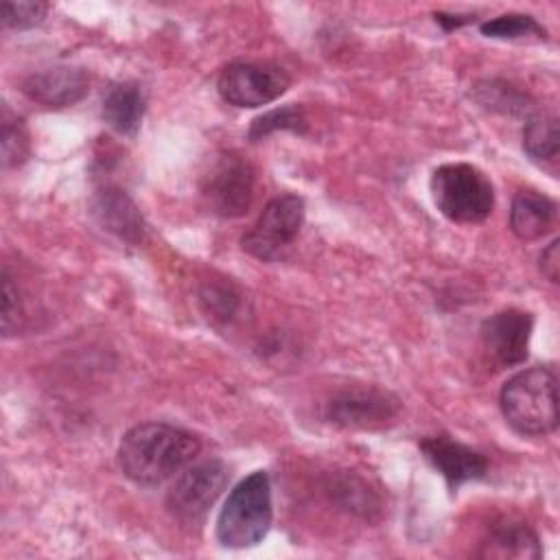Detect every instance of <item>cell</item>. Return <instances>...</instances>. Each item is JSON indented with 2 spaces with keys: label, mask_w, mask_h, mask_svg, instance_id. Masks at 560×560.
<instances>
[{
  "label": "cell",
  "mask_w": 560,
  "mask_h": 560,
  "mask_svg": "<svg viewBox=\"0 0 560 560\" xmlns=\"http://www.w3.org/2000/svg\"><path fill=\"white\" fill-rule=\"evenodd\" d=\"M144 92L138 83H116L103 98V118L120 136H133L144 116Z\"/></svg>",
  "instance_id": "2e32d148"
},
{
  "label": "cell",
  "mask_w": 560,
  "mask_h": 560,
  "mask_svg": "<svg viewBox=\"0 0 560 560\" xmlns=\"http://www.w3.org/2000/svg\"><path fill=\"white\" fill-rule=\"evenodd\" d=\"M48 11V4L46 2H31V0H24V2H2L0 7V18H2V26L7 28H31V26H37L44 15Z\"/></svg>",
  "instance_id": "603a6c76"
},
{
  "label": "cell",
  "mask_w": 560,
  "mask_h": 560,
  "mask_svg": "<svg viewBox=\"0 0 560 560\" xmlns=\"http://www.w3.org/2000/svg\"><path fill=\"white\" fill-rule=\"evenodd\" d=\"M330 494L332 499L343 505L346 510L363 516V518H372L374 512H378V499L376 494L354 475H339L330 481Z\"/></svg>",
  "instance_id": "ac0fdd59"
},
{
  "label": "cell",
  "mask_w": 560,
  "mask_h": 560,
  "mask_svg": "<svg viewBox=\"0 0 560 560\" xmlns=\"http://www.w3.org/2000/svg\"><path fill=\"white\" fill-rule=\"evenodd\" d=\"M201 442L190 431L166 422L129 429L118 446V466L138 486H160L192 464Z\"/></svg>",
  "instance_id": "6da1fadb"
},
{
  "label": "cell",
  "mask_w": 560,
  "mask_h": 560,
  "mask_svg": "<svg viewBox=\"0 0 560 560\" xmlns=\"http://www.w3.org/2000/svg\"><path fill=\"white\" fill-rule=\"evenodd\" d=\"M540 545L538 536L529 529V525L521 521H501L494 523L486 538L481 540V547L477 556L481 558H525L536 560L540 558Z\"/></svg>",
  "instance_id": "5bb4252c"
},
{
  "label": "cell",
  "mask_w": 560,
  "mask_h": 560,
  "mask_svg": "<svg viewBox=\"0 0 560 560\" xmlns=\"http://www.w3.org/2000/svg\"><path fill=\"white\" fill-rule=\"evenodd\" d=\"M420 448L451 490H457L466 481L481 479L488 472V459L483 453L448 435H429L420 442Z\"/></svg>",
  "instance_id": "8fae6325"
},
{
  "label": "cell",
  "mask_w": 560,
  "mask_h": 560,
  "mask_svg": "<svg viewBox=\"0 0 560 560\" xmlns=\"http://www.w3.org/2000/svg\"><path fill=\"white\" fill-rule=\"evenodd\" d=\"M306 116L300 107L287 105L258 116L249 127V140H260L273 131H304Z\"/></svg>",
  "instance_id": "44dd1931"
},
{
  "label": "cell",
  "mask_w": 560,
  "mask_h": 560,
  "mask_svg": "<svg viewBox=\"0 0 560 560\" xmlns=\"http://www.w3.org/2000/svg\"><path fill=\"white\" fill-rule=\"evenodd\" d=\"M20 317H22V306L18 298V289L13 287V278L9 271H2V330L4 335H11L13 330L20 328Z\"/></svg>",
  "instance_id": "cb8c5ba5"
},
{
  "label": "cell",
  "mask_w": 560,
  "mask_h": 560,
  "mask_svg": "<svg viewBox=\"0 0 560 560\" xmlns=\"http://www.w3.org/2000/svg\"><path fill=\"white\" fill-rule=\"evenodd\" d=\"M560 243L551 241L547 249H542L540 254V271L549 282H558V273H560Z\"/></svg>",
  "instance_id": "484cf974"
},
{
  "label": "cell",
  "mask_w": 560,
  "mask_h": 560,
  "mask_svg": "<svg viewBox=\"0 0 560 560\" xmlns=\"http://www.w3.org/2000/svg\"><path fill=\"white\" fill-rule=\"evenodd\" d=\"M505 422L521 435H547L558 427V381L553 370L534 365L505 381L499 394Z\"/></svg>",
  "instance_id": "7a4b0ae2"
},
{
  "label": "cell",
  "mask_w": 560,
  "mask_h": 560,
  "mask_svg": "<svg viewBox=\"0 0 560 560\" xmlns=\"http://www.w3.org/2000/svg\"><path fill=\"white\" fill-rule=\"evenodd\" d=\"M431 197L435 208L453 223H481L494 206V188L488 175L468 164H442L431 175Z\"/></svg>",
  "instance_id": "277c9868"
},
{
  "label": "cell",
  "mask_w": 560,
  "mask_h": 560,
  "mask_svg": "<svg viewBox=\"0 0 560 560\" xmlns=\"http://www.w3.org/2000/svg\"><path fill=\"white\" fill-rule=\"evenodd\" d=\"M481 33L494 39H525L532 35L545 39L547 35V31L532 15L525 13H505L494 20H488L481 24Z\"/></svg>",
  "instance_id": "d6986e66"
},
{
  "label": "cell",
  "mask_w": 560,
  "mask_h": 560,
  "mask_svg": "<svg viewBox=\"0 0 560 560\" xmlns=\"http://www.w3.org/2000/svg\"><path fill=\"white\" fill-rule=\"evenodd\" d=\"M90 90V79L81 68L55 66L24 79L22 92L46 107H68L79 103Z\"/></svg>",
  "instance_id": "7c38bea8"
},
{
  "label": "cell",
  "mask_w": 560,
  "mask_h": 560,
  "mask_svg": "<svg viewBox=\"0 0 560 560\" xmlns=\"http://www.w3.org/2000/svg\"><path fill=\"white\" fill-rule=\"evenodd\" d=\"M271 518L269 477L265 470H254L230 490L217 518V540L228 549L254 547L267 536Z\"/></svg>",
  "instance_id": "3957f363"
},
{
  "label": "cell",
  "mask_w": 560,
  "mask_h": 560,
  "mask_svg": "<svg viewBox=\"0 0 560 560\" xmlns=\"http://www.w3.org/2000/svg\"><path fill=\"white\" fill-rule=\"evenodd\" d=\"M304 221V201L298 195L273 197L256 219V223L243 234L241 247L258 258L271 260L287 245H291Z\"/></svg>",
  "instance_id": "8992f818"
},
{
  "label": "cell",
  "mask_w": 560,
  "mask_h": 560,
  "mask_svg": "<svg viewBox=\"0 0 560 560\" xmlns=\"http://www.w3.org/2000/svg\"><path fill=\"white\" fill-rule=\"evenodd\" d=\"M201 195L212 212L221 217H241L254 199V168L238 155L217 158L201 182Z\"/></svg>",
  "instance_id": "ba28073f"
},
{
  "label": "cell",
  "mask_w": 560,
  "mask_h": 560,
  "mask_svg": "<svg viewBox=\"0 0 560 560\" xmlns=\"http://www.w3.org/2000/svg\"><path fill=\"white\" fill-rule=\"evenodd\" d=\"M28 155V133L22 118L13 116L9 109L2 114V162L4 166H18Z\"/></svg>",
  "instance_id": "7402d4cb"
},
{
  "label": "cell",
  "mask_w": 560,
  "mask_h": 560,
  "mask_svg": "<svg viewBox=\"0 0 560 560\" xmlns=\"http://www.w3.org/2000/svg\"><path fill=\"white\" fill-rule=\"evenodd\" d=\"M523 149L540 166L556 164L560 153L558 118L551 114L532 116L523 129Z\"/></svg>",
  "instance_id": "e0dca14e"
},
{
  "label": "cell",
  "mask_w": 560,
  "mask_h": 560,
  "mask_svg": "<svg viewBox=\"0 0 560 560\" xmlns=\"http://www.w3.org/2000/svg\"><path fill=\"white\" fill-rule=\"evenodd\" d=\"M201 300L208 304V313L214 317L228 319L236 308V295L230 293L225 287H208L201 293Z\"/></svg>",
  "instance_id": "d4e9b609"
},
{
  "label": "cell",
  "mask_w": 560,
  "mask_h": 560,
  "mask_svg": "<svg viewBox=\"0 0 560 560\" xmlns=\"http://www.w3.org/2000/svg\"><path fill=\"white\" fill-rule=\"evenodd\" d=\"M472 94L475 98L488 107V109H494V112H503V114H518V112H525L527 109V98L514 90L512 85L503 83V81H483V83H477L472 88Z\"/></svg>",
  "instance_id": "ffe728a7"
},
{
  "label": "cell",
  "mask_w": 560,
  "mask_h": 560,
  "mask_svg": "<svg viewBox=\"0 0 560 560\" xmlns=\"http://www.w3.org/2000/svg\"><path fill=\"white\" fill-rule=\"evenodd\" d=\"M556 201L538 190H518L510 208V228L521 241H536L556 223Z\"/></svg>",
  "instance_id": "9a60e30c"
},
{
  "label": "cell",
  "mask_w": 560,
  "mask_h": 560,
  "mask_svg": "<svg viewBox=\"0 0 560 560\" xmlns=\"http://www.w3.org/2000/svg\"><path fill=\"white\" fill-rule=\"evenodd\" d=\"M92 214L98 225L129 245H138L144 236V219L133 199L118 186H103L92 197Z\"/></svg>",
  "instance_id": "4fadbf2b"
},
{
  "label": "cell",
  "mask_w": 560,
  "mask_h": 560,
  "mask_svg": "<svg viewBox=\"0 0 560 560\" xmlns=\"http://www.w3.org/2000/svg\"><path fill=\"white\" fill-rule=\"evenodd\" d=\"M225 486L228 468L221 462L208 459L186 466L166 494V508L182 525H199Z\"/></svg>",
  "instance_id": "5b68a950"
},
{
  "label": "cell",
  "mask_w": 560,
  "mask_h": 560,
  "mask_svg": "<svg viewBox=\"0 0 560 560\" xmlns=\"http://www.w3.org/2000/svg\"><path fill=\"white\" fill-rule=\"evenodd\" d=\"M400 411V402L389 392L374 387H354L335 394L326 402V418L339 427L378 429L392 422Z\"/></svg>",
  "instance_id": "9c48e42d"
},
{
  "label": "cell",
  "mask_w": 560,
  "mask_h": 560,
  "mask_svg": "<svg viewBox=\"0 0 560 560\" xmlns=\"http://www.w3.org/2000/svg\"><path fill=\"white\" fill-rule=\"evenodd\" d=\"M289 74L271 63L234 61L219 74V96L234 107H260L273 103L289 90Z\"/></svg>",
  "instance_id": "52a82bcc"
},
{
  "label": "cell",
  "mask_w": 560,
  "mask_h": 560,
  "mask_svg": "<svg viewBox=\"0 0 560 560\" xmlns=\"http://www.w3.org/2000/svg\"><path fill=\"white\" fill-rule=\"evenodd\" d=\"M532 328V313L521 308H503L481 324V341L499 365H518L527 359Z\"/></svg>",
  "instance_id": "30bf717a"
}]
</instances>
